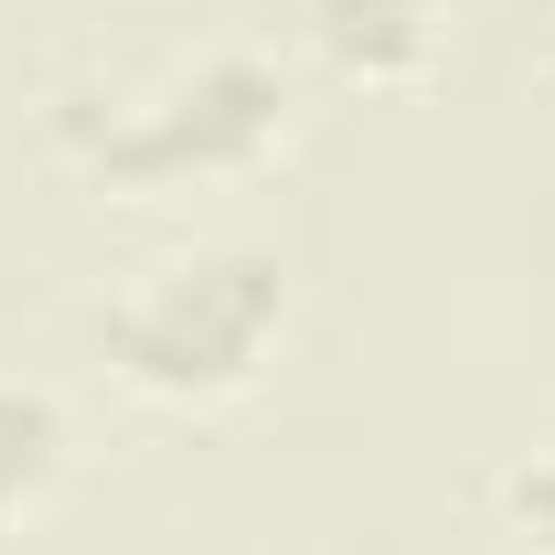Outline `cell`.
I'll use <instances>...</instances> for the list:
<instances>
[{"instance_id": "obj_1", "label": "cell", "mask_w": 555, "mask_h": 555, "mask_svg": "<svg viewBox=\"0 0 555 555\" xmlns=\"http://www.w3.org/2000/svg\"><path fill=\"white\" fill-rule=\"evenodd\" d=\"M299 139V75L278 43H204L150 86H75L54 96V150L75 182L118 204H193L224 182H257Z\"/></svg>"}, {"instance_id": "obj_2", "label": "cell", "mask_w": 555, "mask_h": 555, "mask_svg": "<svg viewBox=\"0 0 555 555\" xmlns=\"http://www.w3.org/2000/svg\"><path fill=\"white\" fill-rule=\"evenodd\" d=\"M288 332V257L268 235H182L107 288L96 352L139 406H235Z\"/></svg>"}, {"instance_id": "obj_3", "label": "cell", "mask_w": 555, "mask_h": 555, "mask_svg": "<svg viewBox=\"0 0 555 555\" xmlns=\"http://www.w3.org/2000/svg\"><path fill=\"white\" fill-rule=\"evenodd\" d=\"M299 54L332 86H427L449 65V0H299Z\"/></svg>"}, {"instance_id": "obj_4", "label": "cell", "mask_w": 555, "mask_h": 555, "mask_svg": "<svg viewBox=\"0 0 555 555\" xmlns=\"http://www.w3.org/2000/svg\"><path fill=\"white\" fill-rule=\"evenodd\" d=\"M86 460V427L43 374H0V524H33Z\"/></svg>"}, {"instance_id": "obj_5", "label": "cell", "mask_w": 555, "mask_h": 555, "mask_svg": "<svg viewBox=\"0 0 555 555\" xmlns=\"http://www.w3.org/2000/svg\"><path fill=\"white\" fill-rule=\"evenodd\" d=\"M491 502H502V534L524 555H555V449H524V460L491 481Z\"/></svg>"}]
</instances>
